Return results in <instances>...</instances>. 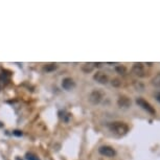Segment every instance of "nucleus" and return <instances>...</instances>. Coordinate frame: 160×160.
Wrapping results in <instances>:
<instances>
[{
  "label": "nucleus",
  "instance_id": "39448f33",
  "mask_svg": "<svg viewBox=\"0 0 160 160\" xmlns=\"http://www.w3.org/2000/svg\"><path fill=\"white\" fill-rule=\"evenodd\" d=\"M93 78H94V81H96L98 83L102 84V85H106V84H108V82H109L108 75L102 71H98L96 73H94Z\"/></svg>",
  "mask_w": 160,
  "mask_h": 160
},
{
  "label": "nucleus",
  "instance_id": "9d476101",
  "mask_svg": "<svg viewBox=\"0 0 160 160\" xmlns=\"http://www.w3.org/2000/svg\"><path fill=\"white\" fill-rule=\"evenodd\" d=\"M57 68H58L57 64H55V63H50V64H46L44 66L43 70L46 72H52V71H55Z\"/></svg>",
  "mask_w": 160,
  "mask_h": 160
},
{
  "label": "nucleus",
  "instance_id": "f03ea898",
  "mask_svg": "<svg viewBox=\"0 0 160 160\" xmlns=\"http://www.w3.org/2000/svg\"><path fill=\"white\" fill-rule=\"evenodd\" d=\"M136 104L139 106L140 108H142L144 111H147L148 113L152 114V115H155L156 114V110L154 109V107H152V105H151L150 102H148L146 99H143L142 98H137Z\"/></svg>",
  "mask_w": 160,
  "mask_h": 160
},
{
  "label": "nucleus",
  "instance_id": "ddd939ff",
  "mask_svg": "<svg viewBox=\"0 0 160 160\" xmlns=\"http://www.w3.org/2000/svg\"><path fill=\"white\" fill-rule=\"evenodd\" d=\"M25 158L26 160H40L38 158V156L34 153H26Z\"/></svg>",
  "mask_w": 160,
  "mask_h": 160
},
{
  "label": "nucleus",
  "instance_id": "1a4fd4ad",
  "mask_svg": "<svg viewBox=\"0 0 160 160\" xmlns=\"http://www.w3.org/2000/svg\"><path fill=\"white\" fill-rule=\"evenodd\" d=\"M93 69H94V64L93 63H85L84 65H82V70L85 73H90Z\"/></svg>",
  "mask_w": 160,
  "mask_h": 160
},
{
  "label": "nucleus",
  "instance_id": "dca6fc26",
  "mask_svg": "<svg viewBox=\"0 0 160 160\" xmlns=\"http://www.w3.org/2000/svg\"><path fill=\"white\" fill-rule=\"evenodd\" d=\"M14 134H15V135H18V136H21V135H22V132H20V131H15V132H14Z\"/></svg>",
  "mask_w": 160,
  "mask_h": 160
},
{
  "label": "nucleus",
  "instance_id": "f257e3e1",
  "mask_svg": "<svg viewBox=\"0 0 160 160\" xmlns=\"http://www.w3.org/2000/svg\"><path fill=\"white\" fill-rule=\"evenodd\" d=\"M108 128H109V130L113 134L117 135V136H123V135H126L129 131L128 125L122 122H110L109 125H108Z\"/></svg>",
  "mask_w": 160,
  "mask_h": 160
},
{
  "label": "nucleus",
  "instance_id": "2eb2a0df",
  "mask_svg": "<svg viewBox=\"0 0 160 160\" xmlns=\"http://www.w3.org/2000/svg\"><path fill=\"white\" fill-rule=\"evenodd\" d=\"M155 98H156V101H157V102H160V91L155 93Z\"/></svg>",
  "mask_w": 160,
  "mask_h": 160
},
{
  "label": "nucleus",
  "instance_id": "20e7f679",
  "mask_svg": "<svg viewBox=\"0 0 160 160\" xmlns=\"http://www.w3.org/2000/svg\"><path fill=\"white\" fill-rule=\"evenodd\" d=\"M98 153L101 154L102 156H105V157H114L116 155V151L114 150L112 147H109V146L99 147Z\"/></svg>",
  "mask_w": 160,
  "mask_h": 160
},
{
  "label": "nucleus",
  "instance_id": "9b49d317",
  "mask_svg": "<svg viewBox=\"0 0 160 160\" xmlns=\"http://www.w3.org/2000/svg\"><path fill=\"white\" fill-rule=\"evenodd\" d=\"M152 84L154 86H156V87H158V88H160V73H158L156 75L155 78L152 80Z\"/></svg>",
  "mask_w": 160,
  "mask_h": 160
},
{
  "label": "nucleus",
  "instance_id": "423d86ee",
  "mask_svg": "<svg viewBox=\"0 0 160 160\" xmlns=\"http://www.w3.org/2000/svg\"><path fill=\"white\" fill-rule=\"evenodd\" d=\"M132 72L137 77H146V71H144V67L141 63H135L132 67Z\"/></svg>",
  "mask_w": 160,
  "mask_h": 160
},
{
  "label": "nucleus",
  "instance_id": "7ed1b4c3",
  "mask_svg": "<svg viewBox=\"0 0 160 160\" xmlns=\"http://www.w3.org/2000/svg\"><path fill=\"white\" fill-rule=\"evenodd\" d=\"M102 98H104V93H102L101 90L95 89V90H93V91L90 92L88 99H89V102H91V104L98 105L99 102L102 101Z\"/></svg>",
  "mask_w": 160,
  "mask_h": 160
},
{
  "label": "nucleus",
  "instance_id": "f8f14e48",
  "mask_svg": "<svg viewBox=\"0 0 160 160\" xmlns=\"http://www.w3.org/2000/svg\"><path fill=\"white\" fill-rule=\"evenodd\" d=\"M115 70L118 72L119 74H125L127 72V68L123 65H117L115 67Z\"/></svg>",
  "mask_w": 160,
  "mask_h": 160
},
{
  "label": "nucleus",
  "instance_id": "4468645a",
  "mask_svg": "<svg viewBox=\"0 0 160 160\" xmlns=\"http://www.w3.org/2000/svg\"><path fill=\"white\" fill-rule=\"evenodd\" d=\"M111 84H112V86H114V87H120V86H122V82H120L118 78H113V80L111 81Z\"/></svg>",
  "mask_w": 160,
  "mask_h": 160
},
{
  "label": "nucleus",
  "instance_id": "0eeeda50",
  "mask_svg": "<svg viewBox=\"0 0 160 160\" xmlns=\"http://www.w3.org/2000/svg\"><path fill=\"white\" fill-rule=\"evenodd\" d=\"M117 105H118L119 108L128 109V108L131 107V99L125 95H122V96H119L118 99H117Z\"/></svg>",
  "mask_w": 160,
  "mask_h": 160
},
{
  "label": "nucleus",
  "instance_id": "6e6552de",
  "mask_svg": "<svg viewBox=\"0 0 160 160\" xmlns=\"http://www.w3.org/2000/svg\"><path fill=\"white\" fill-rule=\"evenodd\" d=\"M62 87H63V89L69 91V90L73 89L75 87V83L71 78H63V81H62Z\"/></svg>",
  "mask_w": 160,
  "mask_h": 160
}]
</instances>
